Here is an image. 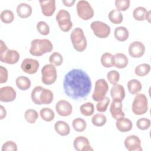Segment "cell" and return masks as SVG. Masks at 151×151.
Here are the masks:
<instances>
[{
    "instance_id": "6da1fadb",
    "label": "cell",
    "mask_w": 151,
    "mask_h": 151,
    "mask_svg": "<svg viewBox=\"0 0 151 151\" xmlns=\"http://www.w3.org/2000/svg\"><path fill=\"white\" fill-rule=\"evenodd\" d=\"M64 93L74 100L86 98L91 89V81L88 75L83 70L72 69L64 77Z\"/></svg>"
},
{
    "instance_id": "7a4b0ae2",
    "label": "cell",
    "mask_w": 151,
    "mask_h": 151,
    "mask_svg": "<svg viewBox=\"0 0 151 151\" xmlns=\"http://www.w3.org/2000/svg\"><path fill=\"white\" fill-rule=\"evenodd\" d=\"M31 97L32 101L38 105L49 104L53 100V93L49 90L41 86H36L31 91Z\"/></svg>"
},
{
    "instance_id": "3957f363",
    "label": "cell",
    "mask_w": 151,
    "mask_h": 151,
    "mask_svg": "<svg viewBox=\"0 0 151 151\" xmlns=\"http://www.w3.org/2000/svg\"><path fill=\"white\" fill-rule=\"evenodd\" d=\"M53 48L52 42L48 39H35L31 41L29 53L34 56H41L50 52Z\"/></svg>"
},
{
    "instance_id": "277c9868",
    "label": "cell",
    "mask_w": 151,
    "mask_h": 151,
    "mask_svg": "<svg viewBox=\"0 0 151 151\" xmlns=\"http://www.w3.org/2000/svg\"><path fill=\"white\" fill-rule=\"evenodd\" d=\"M70 39L73 47L76 51L81 52L86 48L87 39L81 28L77 27L73 29L70 34Z\"/></svg>"
},
{
    "instance_id": "5b68a950",
    "label": "cell",
    "mask_w": 151,
    "mask_h": 151,
    "mask_svg": "<svg viewBox=\"0 0 151 151\" xmlns=\"http://www.w3.org/2000/svg\"><path fill=\"white\" fill-rule=\"evenodd\" d=\"M20 55L19 52L14 50H9L2 40L0 41V60L1 62L14 64L17 63Z\"/></svg>"
},
{
    "instance_id": "8992f818",
    "label": "cell",
    "mask_w": 151,
    "mask_h": 151,
    "mask_svg": "<svg viewBox=\"0 0 151 151\" xmlns=\"http://www.w3.org/2000/svg\"><path fill=\"white\" fill-rule=\"evenodd\" d=\"M132 109L133 113L136 115L146 113L148 110V101L146 96L143 93L137 94L133 99Z\"/></svg>"
},
{
    "instance_id": "52a82bcc",
    "label": "cell",
    "mask_w": 151,
    "mask_h": 151,
    "mask_svg": "<svg viewBox=\"0 0 151 151\" xmlns=\"http://www.w3.org/2000/svg\"><path fill=\"white\" fill-rule=\"evenodd\" d=\"M41 81L45 84H52L57 80V70L55 66L52 64L44 65L41 69Z\"/></svg>"
},
{
    "instance_id": "ba28073f",
    "label": "cell",
    "mask_w": 151,
    "mask_h": 151,
    "mask_svg": "<svg viewBox=\"0 0 151 151\" xmlns=\"http://www.w3.org/2000/svg\"><path fill=\"white\" fill-rule=\"evenodd\" d=\"M56 20L60 28L64 32L69 31L73 27L70 14L65 9H62L58 11L56 15Z\"/></svg>"
},
{
    "instance_id": "9c48e42d",
    "label": "cell",
    "mask_w": 151,
    "mask_h": 151,
    "mask_svg": "<svg viewBox=\"0 0 151 151\" xmlns=\"http://www.w3.org/2000/svg\"><path fill=\"white\" fill-rule=\"evenodd\" d=\"M76 9L78 17L84 20H88L94 15V10L87 1L80 0L78 1Z\"/></svg>"
},
{
    "instance_id": "30bf717a",
    "label": "cell",
    "mask_w": 151,
    "mask_h": 151,
    "mask_svg": "<svg viewBox=\"0 0 151 151\" xmlns=\"http://www.w3.org/2000/svg\"><path fill=\"white\" fill-rule=\"evenodd\" d=\"M109 90V85L107 81L100 78L97 80L95 83L94 91L92 94V98L96 101H99L103 99Z\"/></svg>"
},
{
    "instance_id": "8fae6325",
    "label": "cell",
    "mask_w": 151,
    "mask_h": 151,
    "mask_svg": "<svg viewBox=\"0 0 151 151\" xmlns=\"http://www.w3.org/2000/svg\"><path fill=\"white\" fill-rule=\"evenodd\" d=\"M90 27L94 34L99 38H107L110 34V27L105 22L100 21H95L91 23Z\"/></svg>"
},
{
    "instance_id": "7c38bea8",
    "label": "cell",
    "mask_w": 151,
    "mask_h": 151,
    "mask_svg": "<svg viewBox=\"0 0 151 151\" xmlns=\"http://www.w3.org/2000/svg\"><path fill=\"white\" fill-rule=\"evenodd\" d=\"M124 145L129 151L142 150L140 139L136 135H130L127 136L124 141Z\"/></svg>"
},
{
    "instance_id": "4fadbf2b",
    "label": "cell",
    "mask_w": 151,
    "mask_h": 151,
    "mask_svg": "<svg viewBox=\"0 0 151 151\" xmlns=\"http://www.w3.org/2000/svg\"><path fill=\"white\" fill-rule=\"evenodd\" d=\"M39 66V62L32 58H25L21 64L22 71L29 74H35L37 71Z\"/></svg>"
},
{
    "instance_id": "5bb4252c",
    "label": "cell",
    "mask_w": 151,
    "mask_h": 151,
    "mask_svg": "<svg viewBox=\"0 0 151 151\" xmlns=\"http://www.w3.org/2000/svg\"><path fill=\"white\" fill-rule=\"evenodd\" d=\"M129 53L133 58H140L145 53V45L140 41H133L129 46Z\"/></svg>"
},
{
    "instance_id": "9a60e30c",
    "label": "cell",
    "mask_w": 151,
    "mask_h": 151,
    "mask_svg": "<svg viewBox=\"0 0 151 151\" xmlns=\"http://www.w3.org/2000/svg\"><path fill=\"white\" fill-rule=\"evenodd\" d=\"M16 96V91L11 86H5L0 88V100L2 102L13 101Z\"/></svg>"
},
{
    "instance_id": "2e32d148",
    "label": "cell",
    "mask_w": 151,
    "mask_h": 151,
    "mask_svg": "<svg viewBox=\"0 0 151 151\" xmlns=\"http://www.w3.org/2000/svg\"><path fill=\"white\" fill-rule=\"evenodd\" d=\"M55 110L60 116H68L72 113L73 106L68 101L60 100L55 104Z\"/></svg>"
},
{
    "instance_id": "e0dca14e",
    "label": "cell",
    "mask_w": 151,
    "mask_h": 151,
    "mask_svg": "<svg viewBox=\"0 0 151 151\" xmlns=\"http://www.w3.org/2000/svg\"><path fill=\"white\" fill-rule=\"evenodd\" d=\"M73 146L77 151L93 150V149L90 146L88 139L83 136H79L76 137L73 142Z\"/></svg>"
},
{
    "instance_id": "ac0fdd59",
    "label": "cell",
    "mask_w": 151,
    "mask_h": 151,
    "mask_svg": "<svg viewBox=\"0 0 151 151\" xmlns=\"http://www.w3.org/2000/svg\"><path fill=\"white\" fill-rule=\"evenodd\" d=\"M110 95L113 101L122 102L125 97V91L124 87L119 84H114L111 88Z\"/></svg>"
},
{
    "instance_id": "d6986e66",
    "label": "cell",
    "mask_w": 151,
    "mask_h": 151,
    "mask_svg": "<svg viewBox=\"0 0 151 151\" xmlns=\"http://www.w3.org/2000/svg\"><path fill=\"white\" fill-rule=\"evenodd\" d=\"M39 2L41 8V12L46 17H50L54 14L55 10V0H40L39 1Z\"/></svg>"
},
{
    "instance_id": "ffe728a7",
    "label": "cell",
    "mask_w": 151,
    "mask_h": 151,
    "mask_svg": "<svg viewBox=\"0 0 151 151\" xmlns=\"http://www.w3.org/2000/svg\"><path fill=\"white\" fill-rule=\"evenodd\" d=\"M116 126L120 132H126L132 130L133 124L130 119L126 118L124 116L116 120Z\"/></svg>"
},
{
    "instance_id": "44dd1931",
    "label": "cell",
    "mask_w": 151,
    "mask_h": 151,
    "mask_svg": "<svg viewBox=\"0 0 151 151\" xmlns=\"http://www.w3.org/2000/svg\"><path fill=\"white\" fill-rule=\"evenodd\" d=\"M110 112L111 116L114 119L117 120L120 117H124V113L122 110V102L113 101L110 104Z\"/></svg>"
},
{
    "instance_id": "7402d4cb",
    "label": "cell",
    "mask_w": 151,
    "mask_h": 151,
    "mask_svg": "<svg viewBox=\"0 0 151 151\" xmlns=\"http://www.w3.org/2000/svg\"><path fill=\"white\" fill-rule=\"evenodd\" d=\"M32 7L27 3H20L17 6V12L18 15L22 18H25L29 17L32 14Z\"/></svg>"
},
{
    "instance_id": "603a6c76",
    "label": "cell",
    "mask_w": 151,
    "mask_h": 151,
    "mask_svg": "<svg viewBox=\"0 0 151 151\" xmlns=\"http://www.w3.org/2000/svg\"><path fill=\"white\" fill-rule=\"evenodd\" d=\"M54 129L58 134L62 136H67L70 132V128L68 124L62 120H59L55 123Z\"/></svg>"
},
{
    "instance_id": "cb8c5ba5",
    "label": "cell",
    "mask_w": 151,
    "mask_h": 151,
    "mask_svg": "<svg viewBox=\"0 0 151 151\" xmlns=\"http://www.w3.org/2000/svg\"><path fill=\"white\" fill-rule=\"evenodd\" d=\"M114 65L116 67L118 68H125L128 63L129 60L127 57L123 53L118 52L116 53L114 55Z\"/></svg>"
},
{
    "instance_id": "d4e9b609",
    "label": "cell",
    "mask_w": 151,
    "mask_h": 151,
    "mask_svg": "<svg viewBox=\"0 0 151 151\" xmlns=\"http://www.w3.org/2000/svg\"><path fill=\"white\" fill-rule=\"evenodd\" d=\"M129 31L125 27L120 26L116 27L114 31V35L116 40L119 41H124L129 37Z\"/></svg>"
},
{
    "instance_id": "484cf974",
    "label": "cell",
    "mask_w": 151,
    "mask_h": 151,
    "mask_svg": "<svg viewBox=\"0 0 151 151\" xmlns=\"http://www.w3.org/2000/svg\"><path fill=\"white\" fill-rule=\"evenodd\" d=\"M15 84L17 87L21 90H27L31 87V80L25 76H19L15 80Z\"/></svg>"
},
{
    "instance_id": "4316f807",
    "label": "cell",
    "mask_w": 151,
    "mask_h": 151,
    "mask_svg": "<svg viewBox=\"0 0 151 151\" xmlns=\"http://www.w3.org/2000/svg\"><path fill=\"white\" fill-rule=\"evenodd\" d=\"M127 88L132 94H137L142 88L141 83L137 79H131L127 82Z\"/></svg>"
},
{
    "instance_id": "83f0119b",
    "label": "cell",
    "mask_w": 151,
    "mask_h": 151,
    "mask_svg": "<svg viewBox=\"0 0 151 151\" xmlns=\"http://www.w3.org/2000/svg\"><path fill=\"white\" fill-rule=\"evenodd\" d=\"M100 61L103 67H111L114 65V57L110 52H104L101 57Z\"/></svg>"
},
{
    "instance_id": "f1b7e54d",
    "label": "cell",
    "mask_w": 151,
    "mask_h": 151,
    "mask_svg": "<svg viewBox=\"0 0 151 151\" xmlns=\"http://www.w3.org/2000/svg\"><path fill=\"white\" fill-rule=\"evenodd\" d=\"M108 17L110 21L114 24H120L123 21V17L122 12L117 9L111 10L109 13Z\"/></svg>"
},
{
    "instance_id": "f546056e",
    "label": "cell",
    "mask_w": 151,
    "mask_h": 151,
    "mask_svg": "<svg viewBox=\"0 0 151 151\" xmlns=\"http://www.w3.org/2000/svg\"><path fill=\"white\" fill-rule=\"evenodd\" d=\"M40 114L42 120L46 122H51L55 117L54 111L48 107H44L41 109Z\"/></svg>"
},
{
    "instance_id": "4dcf8cb0",
    "label": "cell",
    "mask_w": 151,
    "mask_h": 151,
    "mask_svg": "<svg viewBox=\"0 0 151 151\" xmlns=\"http://www.w3.org/2000/svg\"><path fill=\"white\" fill-rule=\"evenodd\" d=\"M150 71V65L147 63H142L136 66L134 70V73L137 76L139 77H143L147 75Z\"/></svg>"
},
{
    "instance_id": "1f68e13d",
    "label": "cell",
    "mask_w": 151,
    "mask_h": 151,
    "mask_svg": "<svg viewBox=\"0 0 151 151\" xmlns=\"http://www.w3.org/2000/svg\"><path fill=\"white\" fill-rule=\"evenodd\" d=\"M80 110L83 115L85 116H90L94 113V107L92 103L87 102L80 106Z\"/></svg>"
},
{
    "instance_id": "d6a6232c",
    "label": "cell",
    "mask_w": 151,
    "mask_h": 151,
    "mask_svg": "<svg viewBox=\"0 0 151 151\" xmlns=\"http://www.w3.org/2000/svg\"><path fill=\"white\" fill-rule=\"evenodd\" d=\"M72 126L76 132H81L86 129L87 123L86 121L81 118H76L72 122Z\"/></svg>"
},
{
    "instance_id": "836d02e7",
    "label": "cell",
    "mask_w": 151,
    "mask_h": 151,
    "mask_svg": "<svg viewBox=\"0 0 151 151\" xmlns=\"http://www.w3.org/2000/svg\"><path fill=\"white\" fill-rule=\"evenodd\" d=\"M106 122H107L106 116L103 114L97 113L94 114L91 119V122L93 124L97 127L103 126L106 124Z\"/></svg>"
},
{
    "instance_id": "e575fe53",
    "label": "cell",
    "mask_w": 151,
    "mask_h": 151,
    "mask_svg": "<svg viewBox=\"0 0 151 151\" xmlns=\"http://www.w3.org/2000/svg\"><path fill=\"white\" fill-rule=\"evenodd\" d=\"M146 9L143 6H137L133 11V18L138 21H143L145 19Z\"/></svg>"
},
{
    "instance_id": "d590c367",
    "label": "cell",
    "mask_w": 151,
    "mask_h": 151,
    "mask_svg": "<svg viewBox=\"0 0 151 151\" xmlns=\"http://www.w3.org/2000/svg\"><path fill=\"white\" fill-rule=\"evenodd\" d=\"M24 117L29 123L32 124L34 123L38 118V114L35 110L29 109L25 111L24 113Z\"/></svg>"
},
{
    "instance_id": "8d00e7d4",
    "label": "cell",
    "mask_w": 151,
    "mask_h": 151,
    "mask_svg": "<svg viewBox=\"0 0 151 151\" xmlns=\"http://www.w3.org/2000/svg\"><path fill=\"white\" fill-rule=\"evenodd\" d=\"M0 18L1 20L5 24H9L14 21V14L12 11L9 9H5L1 12Z\"/></svg>"
},
{
    "instance_id": "74e56055",
    "label": "cell",
    "mask_w": 151,
    "mask_h": 151,
    "mask_svg": "<svg viewBox=\"0 0 151 151\" xmlns=\"http://www.w3.org/2000/svg\"><path fill=\"white\" fill-rule=\"evenodd\" d=\"M49 61L53 65L60 66L63 63V57L60 53L58 52H54L50 55Z\"/></svg>"
},
{
    "instance_id": "f35d334b",
    "label": "cell",
    "mask_w": 151,
    "mask_h": 151,
    "mask_svg": "<svg viewBox=\"0 0 151 151\" xmlns=\"http://www.w3.org/2000/svg\"><path fill=\"white\" fill-rule=\"evenodd\" d=\"M110 100L108 97H104L103 99L99 101L96 104L97 110L99 112H104L106 111Z\"/></svg>"
},
{
    "instance_id": "ab89813d",
    "label": "cell",
    "mask_w": 151,
    "mask_h": 151,
    "mask_svg": "<svg viewBox=\"0 0 151 151\" xmlns=\"http://www.w3.org/2000/svg\"><path fill=\"white\" fill-rule=\"evenodd\" d=\"M37 29L40 34L43 35H47L50 33V27L45 21H39L37 24Z\"/></svg>"
},
{
    "instance_id": "60d3db41",
    "label": "cell",
    "mask_w": 151,
    "mask_h": 151,
    "mask_svg": "<svg viewBox=\"0 0 151 151\" xmlns=\"http://www.w3.org/2000/svg\"><path fill=\"white\" fill-rule=\"evenodd\" d=\"M136 126L140 130H145L148 129L150 126V120L145 117L139 119L136 122Z\"/></svg>"
},
{
    "instance_id": "b9f144b4",
    "label": "cell",
    "mask_w": 151,
    "mask_h": 151,
    "mask_svg": "<svg viewBox=\"0 0 151 151\" xmlns=\"http://www.w3.org/2000/svg\"><path fill=\"white\" fill-rule=\"evenodd\" d=\"M107 78L110 82V83L112 84H116L120 79V74L118 71L116 70H110V71L108 72L107 74Z\"/></svg>"
},
{
    "instance_id": "7bdbcfd3",
    "label": "cell",
    "mask_w": 151,
    "mask_h": 151,
    "mask_svg": "<svg viewBox=\"0 0 151 151\" xmlns=\"http://www.w3.org/2000/svg\"><path fill=\"white\" fill-rule=\"evenodd\" d=\"M130 0H116L115 6L119 11H126L130 6Z\"/></svg>"
},
{
    "instance_id": "ee69618b",
    "label": "cell",
    "mask_w": 151,
    "mask_h": 151,
    "mask_svg": "<svg viewBox=\"0 0 151 151\" xmlns=\"http://www.w3.org/2000/svg\"><path fill=\"white\" fill-rule=\"evenodd\" d=\"M1 150L2 151H17V145L13 141H11V140L6 141L3 144Z\"/></svg>"
},
{
    "instance_id": "f6af8a7d",
    "label": "cell",
    "mask_w": 151,
    "mask_h": 151,
    "mask_svg": "<svg viewBox=\"0 0 151 151\" xmlns=\"http://www.w3.org/2000/svg\"><path fill=\"white\" fill-rule=\"evenodd\" d=\"M8 70L7 69L1 65L0 66V83H5L8 80Z\"/></svg>"
},
{
    "instance_id": "bcb514c9",
    "label": "cell",
    "mask_w": 151,
    "mask_h": 151,
    "mask_svg": "<svg viewBox=\"0 0 151 151\" xmlns=\"http://www.w3.org/2000/svg\"><path fill=\"white\" fill-rule=\"evenodd\" d=\"M0 110H1V114H0V119L2 120L5 117L6 115V111L5 110V109L4 108V107L2 105H1L0 106Z\"/></svg>"
},
{
    "instance_id": "7dc6e473",
    "label": "cell",
    "mask_w": 151,
    "mask_h": 151,
    "mask_svg": "<svg viewBox=\"0 0 151 151\" xmlns=\"http://www.w3.org/2000/svg\"><path fill=\"white\" fill-rule=\"evenodd\" d=\"M63 3L67 6H71L75 2L74 0H63Z\"/></svg>"
},
{
    "instance_id": "c3c4849f",
    "label": "cell",
    "mask_w": 151,
    "mask_h": 151,
    "mask_svg": "<svg viewBox=\"0 0 151 151\" xmlns=\"http://www.w3.org/2000/svg\"><path fill=\"white\" fill-rule=\"evenodd\" d=\"M145 19H147L150 22V11H147L145 16Z\"/></svg>"
}]
</instances>
